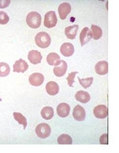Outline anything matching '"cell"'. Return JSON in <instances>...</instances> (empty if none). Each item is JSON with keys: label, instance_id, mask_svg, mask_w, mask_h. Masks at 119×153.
Instances as JSON below:
<instances>
[{"label": "cell", "instance_id": "9", "mask_svg": "<svg viewBox=\"0 0 119 153\" xmlns=\"http://www.w3.org/2000/svg\"><path fill=\"white\" fill-rule=\"evenodd\" d=\"M71 11V6L67 2L61 3L58 8V14L61 19L64 20Z\"/></svg>", "mask_w": 119, "mask_h": 153}, {"label": "cell", "instance_id": "29", "mask_svg": "<svg viewBox=\"0 0 119 153\" xmlns=\"http://www.w3.org/2000/svg\"><path fill=\"white\" fill-rule=\"evenodd\" d=\"M10 3V1L9 0H0V9H4L9 6Z\"/></svg>", "mask_w": 119, "mask_h": 153}, {"label": "cell", "instance_id": "16", "mask_svg": "<svg viewBox=\"0 0 119 153\" xmlns=\"http://www.w3.org/2000/svg\"><path fill=\"white\" fill-rule=\"evenodd\" d=\"M46 90L49 95H55L59 92V85L54 81H49L46 84Z\"/></svg>", "mask_w": 119, "mask_h": 153}, {"label": "cell", "instance_id": "23", "mask_svg": "<svg viewBox=\"0 0 119 153\" xmlns=\"http://www.w3.org/2000/svg\"><path fill=\"white\" fill-rule=\"evenodd\" d=\"M91 29L93 32V38L95 40H98L100 39L103 34L102 30L100 26L97 25H92Z\"/></svg>", "mask_w": 119, "mask_h": 153}, {"label": "cell", "instance_id": "10", "mask_svg": "<svg viewBox=\"0 0 119 153\" xmlns=\"http://www.w3.org/2000/svg\"><path fill=\"white\" fill-rule=\"evenodd\" d=\"M13 67V72L24 73L28 70L29 65L26 62L20 58L19 60L15 62Z\"/></svg>", "mask_w": 119, "mask_h": 153}, {"label": "cell", "instance_id": "25", "mask_svg": "<svg viewBox=\"0 0 119 153\" xmlns=\"http://www.w3.org/2000/svg\"><path fill=\"white\" fill-rule=\"evenodd\" d=\"M78 79H79V81L81 85L85 89L89 88L91 86L92 84L93 83V79H94L92 77L82 79H81L79 78V77H78Z\"/></svg>", "mask_w": 119, "mask_h": 153}, {"label": "cell", "instance_id": "26", "mask_svg": "<svg viewBox=\"0 0 119 153\" xmlns=\"http://www.w3.org/2000/svg\"><path fill=\"white\" fill-rule=\"evenodd\" d=\"M9 20L10 18L6 13L4 11H0V24L6 25Z\"/></svg>", "mask_w": 119, "mask_h": 153}, {"label": "cell", "instance_id": "11", "mask_svg": "<svg viewBox=\"0 0 119 153\" xmlns=\"http://www.w3.org/2000/svg\"><path fill=\"white\" fill-rule=\"evenodd\" d=\"M60 52L64 56L69 57L72 56L74 52V46L71 43H64L61 46Z\"/></svg>", "mask_w": 119, "mask_h": 153}, {"label": "cell", "instance_id": "8", "mask_svg": "<svg viewBox=\"0 0 119 153\" xmlns=\"http://www.w3.org/2000/svg\"><path fill=\"white\" fill-rule=\"evenodd\" d=\"M44 80V76L40 73H34L29 78V82L31 85L39 86L42 85Z\"/></svg>", "mask_w": 119, "mask_h": 153}, {"label": "cell", "instance_id": "30", "mask_svg": "<svg viewBox=\"0 0 119 153\" xmlns=\"http://www.w3.org/2000/svg\"><path fill=\"white\" fill-rule=\"evenodd\" d=\"M1 101H2V100H1V99L0 98V102H1Z\"/></svg>", "mask_w": 119, "mask_h": 153}, {"label": "cell", "instance_id": "4", "mask_svg": "<svg viewBox=\"0 0 119 153\" xmlns=\"http://www.w3.org/2000/svg\"><path fill=\"white\" fill-rule=\"evenodd\" d=\"M58 22V19L55 11H50L47 12L44 16V25L48 28H52L56 26Z\"/></svg>", "mask_w": 119, "mask_h": 153}, {"label": "cell", "instance_id": "27", "mask_svg": "<svg viewBox=\"0 0 119 153\" xmlns=\"http://www.w3.org/2000/svg\"><path fill=\"white\" fill-rule=\"evenodd\" d=\"M78 74L77 71H74V72H72L70 74H68L67 78V80L68 84L70 87H73V83L74 82V78L76 76V74Z\"/></svg>", "mask_w": 119, "mask_h": 153}, {"label": "cell", "instance_id": "6", "mask_svg": "<svg viewBox=\"0 0 119 153\" xmlns=\"http://www.w3.org/2000/svg\"><path fill=\"white\" fill-rule=\"evenodd\" d=\"M93 37V34L91 30L88 27H84L80 35V40L82 46H84L90 42Z\"/></svg>", "mask_w": 119, "mask_h": 153}, {"label": "cell", "instance_id": "28", "mask_svg": "<svg viewBox=\"0 0 119 153\" xmlns=\"http://www.w3.org/2000/svg\"><path fill=\"white\" fill-rule=\"evenodd\" d=\"M100 143L101 144L107 145L108 144V134H105L101 136L100 139Z\"/></svg>", "mask_w": 119, "mask_h": 153}, {"label": "cell", "instance_id": "18", "mask_svg": "<svg viewBox=\"0 0 119 153\" xmlns=\"http://www.w3.org/2000/svg\"><path fill=\"white\" fill-rule=\"evenodd\" d=\"M79 29V25H75L72 26H69L65 28L64 33L68 39H73L76 38Z\"/></svg>", "mask_w": 119, "mask_h": 153}, {"label": "cell", "instance_id": "2", "mask_svg": "<svg viewBox=\"0 0 119 153\" xmlns=\"http://www.w3.org/2000/svg\"><path fill=\"white\" fill-rule=\"evenodd\" d=\"M35 42L37 46L42 48H47L51 43V38L48 33L44 32L39 33L35 37Z\"/></svg>", "mask_w": 119, "mask_h": 153}, {"label": "cell", "instance_id": "7", "mask_svg": "<svg viewBox=\"0 0 119 153\" xmlns=\"http://www.w3.org/2000/svg\"><path fill=\"white\" fill-rule=\"evenodd\" d=\"M73 117L78 121H83L85 119L86 112L85 109L79 105L74 108L73 113Z\"/></svg>", "mask_w": 119, "mask_h": 153}, {"label": "cell", "instance_id": "12", "mask_svg": "<svg viewBox=\"0 0 119 153\" xmlns=\"http://www.w3.org/2000/svg\"><path fill=\"white\" fill-rule=\"evenodd\" d=\"M67 64L64 60H61L60 63L58 65L56 66L53 69L54 74L58 77L63 76L67 71Z\"/></svg>", "mask_w": 119, "mask_h": 153}, {"label": "cell", "instance_id": "5", "mask_svg": "<svg viewBox=\"0 0 119 153\" xmlns=\"http://www.w3.org/2000/svg\"><path fill=\"white\" fill-rule=\"evenodd\" d=\"M93 113L97 118L98 119H105L108 116V108L106 105H98L95 107Z\"/></svg>", "mask_w": 119, "mask_h": 153}, {"label": "cell", "instance_id": "14", "mask_svg": "<svg viewBox=\"0 0 119 153\" xmlns=\"http://www.w3.org/2000/svg\"><path fill=\"white\" fill-rule=\"evenodd\" d=\"M95 71L100 75H104L108 74V63L106 61L98 62L95 67Z\"/></svg>", "mask_w": 119, "mask_h": 153}, {"label": "cell", "instance_id": "22", "mask_svg": "<svg viewBox=\"0 0 119 153\" xmlns=\"http://www.w3.org/2000/svg\"><path fill=\"white\" fill-rule=\"evenodd\" d=\"M13 116L16 120L18 122L20 125H23L24 129H25L27 126V120L24 116L20 113L18 112L13 113Z\"/></svg>", "mask_w": 119, "mask_h": 153}, {"label": "cell", "instance_id": "19", "mask_svg": "<svg viewBox=\"0 0 119 153\" xmlns=\"http://www.w3.org/2000/svg\"><path fill=\"white\" fill-rule=\"evenodd\" d=\"M47 61L50 65H58L60 63V57L56 53H50L47 56Z\"/></svg>", "mask_w": 119, "mask_h": 153}, {"label": "cell", "instance_id": "21", "mask_svg": "<svg viewBox=\"0 0 119 153\" xmlns=\"http://www.w3.org/2000/svg\"><path fill=\"white\" fill-rule=\"evenodd\" d=\"M58 142L59 144H72V139L69 135L63 134L58 138Z\"/></svg>", "mask_w": 119, "mask_h": 153}, {"label": "cell", "instance_id": "15", "mask_svg": "<svg viewBox=\"0 0 119 153\" xmlns=\"http://www.w3.org/2000/svg\"><path fill=\"white\" fill-rule=\"evenodd\" d=\"M70 107L66 103H61L57 108V114L61 117L64 118L69 115Z\"/></svg>", "mask_w": 119, "mask_h": 153}, {"label": "cell", "instance_id": "17", "mask_svg": "<svg viewBox=\"0 0 119 153\" xmlns=\"http://www.w3.org/2000/svg\"><path fill=\"white\" fill-rule=\"evenodd\" d=\"M75 97L77 101L84 104L88 102L91 100V95L89 93L82 90L77 92Z\"/></svg>", "mask_w": 119, "mask_h": 153}, {"label": "cell", "instance_id": "13", "mask_svg": "<svg viewBox=\"0 0 119 153\" xmlns=\"http://www.w3.org/2000/svg\"><path fill=\"white\" fill-rule=\"evenodd\" d=\"M43 58L42 55L40 52L35 50H32L29 52L28 59L33 65L40 64Z\"/></svg>", "mask_w": 119, "mask_h": 153}, {"label": "cell", "instance_id": "20", "mask_svg": "<svg viewBox=\"0 0 119 153\" xmlns=\"http://www.w3.org/2000/svg\"><path fill=\"white\" fill-rule=\"evenodd\" d=\"M54 112L53 108L51 107H45L43 108L41 111V115L43 118L47 120L52 119L53 117Z\"/></svg>", "mask_w": 119, "mask_h": 153}, {"label": "cell", "instance_id": "1", "mask_svg": "<svg viewBox=\"0 0 119 153\" xmlns=\"http://www.w3.org/2000/svg\"><path fill=\"white\" fill-rule=\"evenodd\" d=\"M26 21L30 27L37 29L39 27L41 24L42 16L38 12L32 11L28 14L26 16Z\"/></svg>", "mask_w": 119, "mask_h": 153}, {"label": "cell", "instance_id": "3", "mask_svg": "<svg viewBox=\"0 0 119 153\" xmlns=\"http://www.w3.org/2000/svg\"><path fill=\"white\" fill-rule=\"evenodd\" d=\"M35 132L38 137L45 139L49 137L51 134V128L49 125L46 123L39 124L36 126Z\"/></svg>", "mask_w": 119, "mask_h": 153}, {"label": "cell", "instance_id": "24", "mask_svg": "<svg viewBox=\"0 0 119 153\" xmlns=\"http://www.w3.org/2000/svg\"><path fill=\"white\" fill-rule=\"evenodd\" d=\"M10 66L6 62H0V76L4 77L8 76L10 72Z\"/></svg>", "mask_w": 119, "mask_h": 153}]
</instances>
